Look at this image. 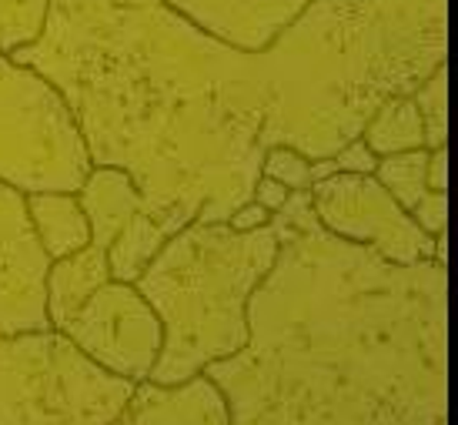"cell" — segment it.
<instances>
[{"label":"cell","instance_id":"cell-1","mask_svg":"<svg viewBox=\"0 0 458 425\" xmlns=\"http://www.w3.org/2000/svg\"><path fill=\"white\" fill-rule=\"evenodd\" d=\"M278 255L248 298V342L204 365L228 425H442L448 265H392L325 232L311 191L271 215Z\"/></svg>","mask_w":458,"mask_h":425},{"label":"cell","instance_id":"cell-2","mask_svg":"<svg viewBox=\"0 0 458 425\" xmlns=\"http://www.w3.org/2000/svg\"><path fill=\"white\" fill-rule=\"evenodd\" d=\"M11 61L64 94L90 161L128 171L167 234L228 221L251 201L265 157L255 54L151 0L88 11L51 4L40 38Z\"/></svg>","mask_w":458,"mask_h":425},{"label":"cell","instance_id":"cell-3","mask_svg":"<svg viewBox=\"0 0 458 425\" xmlns=\"http://www.w3.org/2000/svg\"><path fill=\"white\" fill-rule=\"evenodd\" d=\"M448 61V0H308L255 54L261 144L308 161L361 138L375 107Z\"/></svg>","mask_w":458,"mask_h":425},{"label":"cell","instance_id":"cell-4","mask_svg":"<svg viewBox=\"0 0 458 425\" xmlns=\"http://www.w3.org/2000/svg\"><path fill=\"white\" fill-rule=\"evenodd\" d=\"M278 245L275 221L255 232H234L225 221H191L167 238L134 282L165 328L148 382H188L248 342V298L275 265Z\"/></svg>","mask_w":458,"mask_h":425},{"label":"cell","instance_id":"cell-5","mask_svg":"<svg viewBox=\"0 0 458 425\" xmlns=\"http://www.w3.org/2000/svg\"><path fill=\"white\" fill-rule=\"evenodd\" d=\"M134 386L57 328L0 336V425H111Z\"/></svg>","mask_w":458,"mask_h":425},{"label":"cell","instance_id":"cell-6","mask_svg":"<svg viewBox=\"0 0 458 425\" xmlns=\"http://www.w3.org/2000/svg\"><path fill=\"white\" fill-rule=\"evenodd\" d=\"M90 168L64 94L34 67L0 57V181L21 194H77Z\"/></svg>","mask_w":458,"mask_h":425},{"label":"cell","instance_id":"cell-7","mask_svg":"<svg viewBox=\"0 0 458 425\" xmlns=\"http://www.w3.org/2000/svg\"><path fill=\"white\" fill-rule=\"evenodd\" d=\"M311 208L325 232L342 242L371 248L392 265L435 261V238L415 225L405 208L385 191L375 174H344L335 171L315 181Z\"/></svg>","mask_w":458,"mask_h":425},{"label":"cell","instance_id":"cell-8","mask_svg":"<svg viewBox=\"0 0 458 425\" xmlns=\"http://www.w3.org/2000/svg\"><path fill=\"white\" fill-rule=\"evenodd\" d=\"M94 365L128 382H148L165 328L151 302L131 282H104L61 328Z\"/></svg>","mask_w":458,"mask_h":425},{"label":"cell","instance_id":"cell-9","mask_svg":"<svg viewBox=\"0 0 458 425\" xmlns=\"http://www.w3.org/2000/svg\"><path fill=\"white\" fill-rule=\"evenodd\" d=\"M47 268L27 215V194L0 181V336L44 332L47 319Z\"/></svg>","mask_w":458,"mask_h":425},{"label":"cell","instance_id":"cell-10","mask_svg":"<svg viewBox=\"0 0 458 425\" xmlns=\"http://www.w3.org/2000/svg\"><path fill=\"white\" fill-rule=\"evenodd\" d=\"M167 11L181 13L198 30L215 40L258 54L275 40L281 27L292 24V17L308 0H157Z\"/></svg>","mask_w":458,"mask_h":425},{"label":"cell","instance_id":"cell-11","mask_svg":"<svg viewBox=\"0 0 458 425\" xmlns=\"http://www.w3.org/2000/svg\"><path fill=\"white\" fill-rule=\"evenodd\" d=\"M111 425H228V405L208 375L178 386L138 382Z\"/></svg>","mask_w":458,"mask_h":425},{"label":"cell","instance_id":"cell-12","mask_svg":"<svg viewBox=\"0 0 458 425\" xmlns=\"http://www.w3.org/2000/svg\"><path fill=\"white\" fill-rule=\"evenodd\" d=\"M77 198H81V208H84V215H88L90 245L104 248V251H107V245L117 238V232H121L138 211L148 208L128 171L107 168V165H94V168H90V174L84 178Z\"/></svg>","mask_w":458,"mask_h":425},{"label":"cell","instance_id":"cell-13","mask_svg":"<svg viewBox=\"0 0 458 425\" xmlns=\"http://www.w3.org/2000/svg\"><path fill=\"white\" fill-rule=\"evenodd\" d=\"M104 282H111L107 251L98 245H84L67 258H57L47 268V319L51 328H64Z\"/></svg>","mask_w":458,"mask_h":425},{"label":"cell","instance_id":"cell-14","mask_svg":"<svg viewBox=\"0 0 458 425\" xmlns=\"http://www.w3.org/2000/svg\"><path fill=\"white\" fill-rule=\"evenodd\" d=\"M27 215L38 232L40 248L51 261L67 258L90 245V225L81 208V198L67 191H38L27 194Z\"/></svg>","mask_w":458,"mask_h":425},{"label":"cell","instance_id":"cell-15","mask_svg":"<svg viewBox=\"0 0 458 425\" xmlns=\"http://www.w3.org/2000/svg\"><path fill=\"white\" fill-rule=\"evenodd\" d=\"M361 141L369 144V151L375 157L425 148V131H421V117L411 94H398V98L378 104L375 115L369 117V124L361 128Z\"/></svg>","mask_w":458,"mask_h":425},{"label":"cell","instance_id":"cell-16","mask_svg":"<svg viewBox=\"0 0 458 425\" xmlns=\"http://www.w3.org/2000/svg\"><path fill=\"white\" fill-rule=\"evenodd\" d=\"M171 238L167 228L154 218L151 211L144 208L134 218L117 232V238L107 245V265H111V278L114 282H138L140 271L151 265V258L165 248Z\"/></svg>","mask_w":458,"mask_h":425},{"label":"cell","instance_id":"cell-17","mask_svg":"<svg viewBox=\"0 0 458 425\" xmlns=\"http://www.w3.org/2000/svg\"><path fill=\"white\" fill-rule=\"evenodd\" d=\"M425 168H428V148H415V151L378 157L375 178L411 215V208L419 205L421 198H425V191H428L425 188Z\"/></svg>","mask_w":458,"mask_h":425},{"label":"cell","instance_id":"cell-18","mask_svg":"<svg viewBox=\"0 0 458 425\" xmlns=\"http://www.w3.org/2000/svg\"><path fill=\"white\" fill-rule=\"evenodd\" d=\"M411 101L419 107L421 131H425V148H448V61L438 64L411 90Z\"/></svg>","mask_w":458,"mask_h":425},{"label":"cell","instance_id":"cell-19","mask_svg":"<svg viewBox=\"0 0 458 425\" xmlns=\"http://www.w3.org/2000/svg\"><path fill=\"white\" fill-rule=\"evenodd\" d=\"M51 0H0V57H11L40 38Z\"/></svg>","mask_w":458,"mask_h":425},{"label":"cell","instance_id":"cell-20","mask_svg":"<svg viewBox=\"0 0 458 425\" xmlns=\"http://www.w3.org/2000/svg\"><path fill=\"white\" fill-rule=\"evenodd\" d=\"M261 174L275 178L288 191H308L311 188V161L292 148H267L261 157Z\"/></svg>","mask_w":458,"mask_h":425},{"label":"cell","instance_id":"cell-21","mask_svg":"<svg viewBox=\"0 0 458 425\" xmlns=\"http://www.w3.org/2000/svg\"><path fill=\"white\" fill-rule=\"evenodd\" d=\"M411 218L425 234H445L448 232V194L425 191L419 205L411 208Z\"/></svg>","mask_w":458,"mask_h":425},{"label":"cell","instance_id":"cell-22","mask_svg":"<svg viewBox=\"0 0 458 425\" xmlns=\"http://www.w3.org/2000/svg\"><path fill=\"white\" fill-rule=\"evenodd\" d=\"M331 161H335V168L344 171V174H375V165H378V157L371 155L369 144L361 141V138L338 148V151L331 155Z\"/></svg>","mask_w":458,"mask_h":425},{"label":"cell","instance_id":"cell-23","mask_svg":"<svg viewBox=\"0 0 458 425\" xmlns=\"http://www.w3.org/2000/svg\"><path fill=\"white\" fill-rule=\"evenodd\" d=\"M267 221H271V211H265V208L255 205V201H244V205H238L231 211L225 225L234 228V232H255V228H265Z\"/></svg>","mask_w":458,"mask_h":425},{"label":"cell","instance_id":"cell-24","mask_svg":"<svg viewBox=\"0 0 458 425\" xmlns=\"http://www.w3.org/2000/svg\"><path fill=\"white\" fill-rule=\"evenodd\" d=\"M284 198H288V188L284 184H278L275 178H265V174H258L255 188H251V201L255 205H261L265 211H278L281 205H284Z\"/></svg>","mask_w":458,"mask_h":425},{"label":"cell","instance_id":"cell-25","mask_svg":"<svg viewBox=\"0 0 458 425\" xmlns=\"http://www.w3.org/2000/svg\"><path fill=\"white\" fill-rule=\"evenodd\" d=\"M425 188L438 194H448V148L428 151V168H425Z\"/></svg>","mask_w":458,"mask_h":425},{"label":"cell","instance_id":"cell-26","mask_svg":"<svg viewBox=\"0 0 458 425\" xmlns=\"http://www.w3.org/2000/svg\"><path fill=\"white\" fill-rule=\"evenodd\" d=\"M64 11H88V7H117V4H151V0H51Z\"/></svg>","mask_w":458,"mask_h":425},{"label":"cell","instance_id":"cell-27","mask_svg":"<svg viewBox=\"0 0 458 425\" xmlns=\"http://www.w3.org/2000/svg\"><path fill=\"white\" fill-rule=\"evenodd\" d=\"M442 425H448V422H442Z\"/></svg>","mask_w":458,"mask_h":425}]
</instances>
